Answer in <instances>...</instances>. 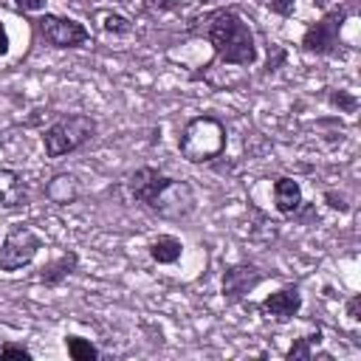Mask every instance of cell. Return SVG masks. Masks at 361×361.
<instances>
[{
    "label": "cell",
    "instance_id": "6da1fadb",
    "mask_svg": "<svg viewBox=\"0 0 361 361\" xmlns=\"http://www.w3.org/2000/svg\"><path fill=\"white\" fill-rule=\"evenodd\" d=\"M189 31L195 37H203L212 51L214 62L220 65H237V68H251L259 56L257 39L251 25L237 8H217L209 11L206 17H197L189 23Z\"/></svg>",
    "mask_w": 361,
    "mask_h": 361
},
{
    "label": "cell",
    "instance_id": "7a4b0ae2",
    "mask_svg": "<svg viewBox=\"0 0 361 361\" xmlns=\"http://www.w3.org/2000/svg\"><path fill=\"white\" fill-rule=\"evenodd\" d=\"M228 149V127L214 113L192 116L178 133V152L189 164H212Z\"/></svg>",
    "mask_w": 361,
    "mask_h": 361
},
{
    "label": "cell",
    "instance_id": "3957f363",
    "mask_svg": "<svg viewBox=\"0 0 361 361\" xmlns=\"http://www.w3.org/2000/svg\"><path fill=\"white\" fill-rule=\"evenodd\" d=\"M99 133V121L87 113H62L42 130V149L45 158H65L87 147Z\"/></svg>",
    "mask_w": 361,
    "mask_h": 361
},
{
    "label": "cell",
    "instance_id": "277c9868",
    "mask_svg": "<svg viewBox=\"0 0 361 361\" xmlns=\"http://www.w3.org/2000/svg\"><path fill=\"white\" fill-rule=\"evenodd\" d=\"M42 245H45L42 234H37L28 223H11L0 243V271L14 274L20 268H28Z\"/></svg>",
    "mask_w": 361,
    "mask_h": 361
},
{
    "label": "cell",
    "instance_id": "5b68a950",
    "mask_svg": "<svg viewBox=\"0 0 361 361\" xmlns=\"http://www.w3.org/2000/svg\"><path fill=\"white\" fill-rule=\"evenodd\" d=\"M347 6L324 11L316 23H310L302 34V48L313 56H336L341 48V25L347 20Z\"/></svg>",
    "mask_w": 361,
    "mask_h": 361
},
{
    "label": "cell",
    "instance_id": "8992f818",
    "mask_svg": "<svg viewBox=\"0 0 361 361\" xmlns=\"http://www.w3.org/2000/svg\"><path fill=\"white\" fill-rule=\"evenodd\" d=\"M34 31L51 45V48H85L90 42V31L85 23L65 17V14H51V11H39V17L34 20Z\"/></svg>",
    "mask_w": 361,
    "mask_h": 361
},
{
    "label": "cell",
    "instance_id": "52a82bcc",
    "mask_svg": "<svg viewBox=\"0 0 361 361\" xmlns=\"http://www.w3.org/2000/svg\"><path fill=\"white\" fill-rule=\"evenodd\" d=\"M268 274L259 268V265H251V262H240V265H231L223 271V299L228 305H237L243 302Z\"/></svg>",
    "mask_w": 361,
    "mask_h": 361
},
{
    "label": "cell",
    "instance_id": "ba28073f",
    "mask_svg": "<svg viewBox=\"0 0 361 361\" xmlns=\"http://www.w3.org/2000/svg\"><path fill=\"white\" fill-rule=\"evenodd\" d=\"M302 305H305V299H302V288H299L296 282H288V285H282L279 290L268 293V296L257 305V310H259L265 319H274V322H290V319L299 316Z\"/></svg>",
    "mask_w": 361,
    "mask_h": 361
},
{
    "label": "cell",
    "instance_id": "9c48e42d",
    "mask_svg": "<svg viewBox=\"0 0 361 361\" xmlns=\"http://www.w3.org/2000/svg\"><path fill=\"white\" fill-rule=\"evenodd\" d=\"M271 192H274V209L282 214V217H296L305 206V195H302V183L290 175H279L274 178L271 183Z\"/></svg>",
    "mask_w": 361,
    "mask_h": 361
},
{
    "label": "cell",
    "instance_id": "30bf717a",
    "mask_svg": "<svg viewBox=\"0 0 361 361\" xmlns=\"http://www.w3.org/2000/svg\"><path fill=\"white\" fill-rule=\"evenodd\" d=\"M79 271V251H73V248H65L59 257H54V259H48L45 265H39L37 268V274H34V279L39 282V285H45V288H59L71 274H76Z\"/></svg>",
    "mask_w": 361,
    "mask_h": 361
},
{
    "label": "cell",
    "instance_id": "8fae6325",
    "mask_svg": "<svg viewBox=\"0 0 361 361\" xmlns=\"http://www.w3.org/2000/svg\"><path fill=\"white\" fill-rule=\"evenodd\" d=\"M28 206V186L20 169L0 166V209H23Z\"/></svg>",
    "mask_w": 361,
    "mask_h": 361
},
{
    "label": "cell",
    "instance_id": "7c38bea8",
    "mask_svg": "<svg viewBox=\"0 0 361 361\" xmlns=\"http://www.w3.org/2000/svg\"><path fill=\"white\" fill-rule=\"evenodd\" d=\"M45 197L56 206H68V203H76L82 197V183L73 172H56L51 175V180L45 183Z\"/></svg>",
    "mask_w": 361,
    "mask_h": 361
},
{
    "label": "cell",
    "instance_id": "4fadbf2b",
    "mask_svg": "<svg viewBox=\"0 0 361 361\" xmlns=\"http://www.w3.org/2000/svg\"><path fill=\"white\" fill-rule=\"evenodd\" d=\"M322 341H324L322 327H316V330H310L307 336L296 338V341L285 350V358H288V361H316V358L333 361V355H330V353H322V350H319V344H322Z\"/></svg>",
    "mask_w": 361,
    "mask_h": 361
},
{
    "label": "cell",
    "instance_id": "5bb4252c",
    "mask_svg": "<svg viewBox=\"0 0 361 361\" xmlns=\"http://www.w3.org/2000/svg\"><path fill=\"white\" fill-rule=\"evenodd\" d=\"M147 254H149V259L158 262V265H175V262L183 257V243H180L175 234H158L155 240H149Z\"/></svg>",
    "mask_w": 361,
    "mask_h": 361
},
{
    "label": "cell",
    "instance_id": "9a60e30c",
    "mask_svg": "<svg viewBox=\"0 0 361 361\" xmlns=\"http://www.w3.org/2000/svg\"><path fill=\"white\" fill-rule=\"evenodd\" d=\"M62 344H65V353H68L73 361H99V358H104V353H102L90 338H82V336H76V333H68V336L62 338Z\"/></svg>",
    "mask_w": 361,
    "mask_h": 361
},
{
    "label": "cell",
    "instance_id": "2e32d148",
    "mask_svg": "<svg viewBox=\"0 0 361 361\" xmlns=\"http://www.w3.org/2000/svg\"><path fill=\"white\" fill-rule=\"evenodd\" d=\"M99 28L113 37H127L133 34V20L121 11H99Z\"/></svg>",
    "mask_w": 361,
    "mask_h": 361
},
{
    "label": "cell",
    "instance_id": "e0dca14e",
    "mask_svg": "<svg viewBox=\"0 0 361 361\" xmlns=\"http://www.w3.org/2000/svg\"><path fill=\"white\" fill-rule=\"evenodd\" d=\"M327 104L336 107L338 113H355L358 110V96L353 90H330L327 93Z\"/></svg>",
    "mask_w": 361,
    "mask_h": 361
},
{
    "label": "cell",
    "instance_id": "ac0fdd59",
    "mask_svg": "<svg viewBox=\"0 0 361 361\" xmlns=\"http://www.w3.org/2000/svg\"><path fill=\"white\" fill-rule=\"evenodd\" d=\"M0 361H34V353L20 341H3L0 344Z\"/></svg>",
    "mask_w": 361,
    "mask_h": 361
},
{
    "label": "cell",
    "instance_id": "d6986e66",
    "mask_svg": "<svg viewBox=\"0 0 361 361\" xmlns=\"http://www.w3.org/2000/svg\"><path fill=\"white\" fill-rule=\"evenodd\" d=\"M344 316H347L353 324L361 322V293H350V296H347V302H344Z\"/></svg>",
    "mask_w": 361,
    "mask_h": 361
},
{
    "label": "cell",
    "instance_id": "ffe728a7",
    "mask_svg": "<svg viewBox=\"0 0 361 361\" xmlns=\"http://www.w3.org/2000/svg\"><path fill=\"white\" fill-rule=\"evenodd\" d=\"M324 203H327L330 209L341 212V214H347V212H350V203H347V197H344L341 192H336V189H327V192H324Z\"/></svg>",
    "mask_w": 361,
    "mask_h": 361
},
{
    "label": "cell",
    "instance_id": "44dd1931",
    "mask_svg": "<svg viewBox=\"0 0 361 361\" xmlns=\"http://www.w3.org/2000/svg\"><path fill=\"white\" fill-rule=\"evenodd\" d=\"M265 6L279 17H290L296 11V0H265Z\"/></svg>",
    "mask_w": 361,
    "mask_h": 361
},
{
    "label": "cell",
    "instance_id": "7402d4cb",
    "mask_svg": "<svg viewBox=\"0 0 361 361\" xmlns=\"http://www.w3.org/2000/svg\"><path fill=\"white\" fill-rule=\"evenodd\" d=\"M11 3H14V8L23 11V14H37V11H45V3H48V0H11Z\"/></svg>",
    "mask_w": 361,
    "mask_h": 361
},
{
    "label": "cell",
    "instance_id": "603a6c76",
    "mask_svg": "<svg viewBox=\"0 0 361 361\" xmlns=\"http://www.w3.org/2000/svg\"><path fill=\"white\" fill-rule=\"evenodd\" d=\"M147 6H149L152 11H175L180 3H178V0H147Z\"/></svg>",
    "mask_w": 361,
    "mask_h": 361
},
{
    "label": "cell",
    "instance_id": "cb8c5ba5",
    "mask_svg": "<svg viewBox=\"0 0 361 361\" xmlns=\"http://www.w3.org/2000/svg\"><path fill=\"white\" fill-rule=\"evenodd\" d=\"M8 45H11V39H8V31H6V25L0 23V56H6V54H8Z\"/></svg>",
    "mask_w": 361,
    "mask_h": 361
},
{
    "label": "cell",
    "instance_id": "d4e9b609",
    "mask_svg": "<svg viewBox=\"0 0 361 361\" xmlns=\"http://www.w3.org/2000/svg\"><path fill=\"white\" fill-rule=\"evenodd\" d=\"M203 3H214V0H203Z\"/></svg>",
    "mask_w": 361,
    "mask_h": 361
}]
</instances>
